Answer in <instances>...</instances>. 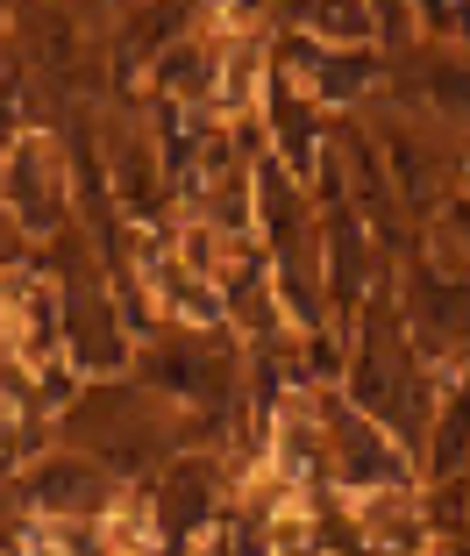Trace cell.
I'll return each instance as SVG.
<instances>
[{
  "instance_id": "cell-7",
  "label": "cell",
  "mask_w": 470,
  "mask_h": 556,
  "mask_svg": "<svg viewBox=\"0 0 470 556\" xmlns=\"http://www.w3.org/2000/svg\"><path fill=\"white\" fill-rule=\"evenodd\" d=\"M271 79H278L271 36H264V29L221 36V65H214V122H228V129H236V122H257Z\"/></svg>"
},
{
  "instance_id": "cell-2",
  "label": "cell",
  "mask_w": 470,
  "mask_h": 556,
  "mask_svg": "<svg viewBox=\"0 0 470 556\" xmlns=\"http://www.w3.org/2000/svg\"><path fill=\"white\" fill-rule=\"evenodd\" d=\"M114 492H122V478H114L93 450L43 442V450L22 464L8 500H15L22 514H36V521H100V514L114 507Z\"/></svg>"
},
{
  "instance_id": "cell-4",
  "label": "cell",
  "mask_w": 470,
  "mask_h": 556,
  "mask_svg": "<svg viewBox=\"0 0 470 556\" xmlns=\"http://www.w3.org/2000/svg\"><path fill=\"white\" fill-rule=\"evenodd\" d=\"M385 100L406 108V115L435 122L456 143H470V43H428V36H414V43L392 58Z\"/></svg>"
},
{
  "instance_id": "cell-11",
  "label": "cell",
  "mask_w": 470,
  "mask_h": 556,
  "mask_svg": "<svg viewBox=\"0 0 470 556\" xmlns=\"http://www.w3.org/2000/svg\"><path fill=\"white\" fill-rule=\"evenodd\" d=\"M435 229H442V236H449V243L470 257V186H456V193H449V207L435 214Z\"/></svg>"
},
{
  "instance_id": "cell-10",
  "label": "cell",
  "mask_w": 470,
  "mask_h": 556,
  "mask_svg": "<svg viewBox=\"0 0 470 556\" xmlns=\"http://www.w3.org/2000/svg\"><path fill=\"white\" fill-rule=\"evenodd\" d=\"M292 29H307L314 43H328V50L385 43V36H378V8H371V0H292Z\"/></svg>"
},
{
  "instance_id": "cell-13",
  "label": "cell",
  "mask_w": 470,
  "mask_h": 556,
  "mask_svg": "<svg viewBox=\"0 0 470 556\" xmlns=\"http://www.w3.org/2000/svg\"><path fill=\"white\" fill-rule=\"evenodd\" d=\"M278 556H314V549H278Z\"/></svg>"
},
{
  "instance_id": "cell-12",
  "label": "cell",
  "mask_w": 470,
  "mask_h": 556,
  "mask_svg": "<svg viewBox=\"0 0 470 556\" xmlns=\"http://www.w3.org/2000/svg\"><path fill=\"white\" fill-rule=\"evenodd\" d=\"M8 15H15V0H0V22H8Z\"/></svg>"
},
{
  "instance_id": "cell-5",
  "label": "cell",
  "mask_w": 470,
  "mask_h": 556,
  "mask_svg": "<svg viewBox=\"0 0 470 556\" xmlns=\"http://www.w3.org/2000/svg\"><path fill=\"white\" fill-rule=\"evenodd\" d=\"M136 336L129 321H122V307H114L107 286H65V357L86 371V386H100V378H136Z\"/></svg>"
},
{
  "instance_id": "cell-8",
  "label": "cell",
  "mask_w": 470,
  "mask_h": 556,
  "mask_svg": "<svg viewBox=\"0 0 470 556\" xmlns=\"http://www.w3.org/2000/svg\"><path fill=\"white\" fill-rule=\"evenodd\" d=\"M150 286V307H157L164 328H193V336H214V328H228V300H221V278L193 271L186 257H157L143 271Z\"/></svg>"
},
{
  "instance_id": "cell-9",
  "label": "cell",
  "mask_w": 470,
  "mask_h": 556,
  "mask_svg": "<svg viewBox=\"0 0 470 556\" xmlns=\"http://www.w3.org/2000/svg\"><path fill=\"white\" fill-rule=\"evenodd\" d=\"M414 457H421V485L470 478V378L435 400V421H428V435H421Z\"/></svg>"
},
{
  "instance_id": "cell-3",
  "label": "cell",
  "mask_w": 470,
  "mask_h": 556,
  "mask_svg": "<svg viewBox=\"0 0 470 556\" xmlns=\"http://www.w3.org/2000/svg\"><path fill=\"white\" fill-rule=\"evenodd\" d=\"M371 136L385 150V172L399 186L406 214H442L449 207V179H463V157H456V136H442L435 122L406 115V108H378L371 115Z\"/></svg>"
},
{
  "instance_id": "cell-14",
  "label": "cell",
  "mask_w": 470,
  "mask_h": 556,
  "mask_svg": "<svg viewBox=\"0 0 470 556\" xmlns=\"http://www.w3.org/2000/svg\"><path fill=\"white\" fill-rule=\"evenodd\" d=\"M463 186H470V150H463Z\"/></svg>"
},
{
  "instance_id": "cell-1",
  "label": "cell",
  "mask_w": 470,
  "mask_h": 556,
  "mask_svg": "<svg viewBox=\"0 0 470 556\" xmlns=\"http://www.w3.org/2000/svg\"><path fill=\"white\" fill-rule=\"evenodd\" d=\"M0 207L29 243L72 236V150L50 129H22L0 150Z\"/></svg>"
},
{
  "instance_id": "cell-6",
  "label": "cell",
  "mask_w": 470,
  "mask_h": 556,
  "mask_svg": "<svg viewBox=\"0 0 470 556\" xmlns=\"http://www.w3.org/2000/svg\"><path fill=\"white\" fill-rule=\"evenodd\" d=\"M157 521H164V542H179V549H193L200 535H207L214 521L228 514L221 500V471H214V457H193V450H179V457H164L157 471Z\"/></svg>"
}]
</instances>
